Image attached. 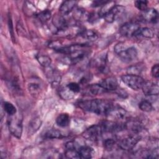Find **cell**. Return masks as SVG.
I'll return each mask as SVG.
<instances>
[{"label": "cell", "mask_w": 159, "mask_h": 159, "mask_svg": "<svg viewBox=\"0 0 159 159\" xmlns=\"http://www.w3.org/2000/svg\"><path fill=\"white\" fill-rule=\"evenodd\" d=\"M78 104L81 109L85 111L93 112L97 115L105 116L108 115L114 106L111 101L102 99L81 101Z\"/></svg>", "instance_id": "1"}, {"label": "cell", "mask_w": 159, "mask_h": 159, "mask_svg": "<svg viewBox=\"0 0 159 159\" xmlns=\"http://www.w3.org/2000/svg\"><path fill=\"white\" fill-rule=\"evenodd\" d=\"M114 52L119 58L124 62H130L135 60L138 52L135 47H126L124 43H119L114 47Z\"/></svg>", "instance_id": "2"}, {"label": "cell", "mask_w": 159, "mask_h": 159, "mask_svg": "<svg viewBox=\"0 0 159 159\" xmlns=\"http://www.w3.org/2000/svg\"><path fill=\"white\" fill-rule=\"evenodd\" d=\"M7 126L10 132L14 137L20 139L22 134V117L21 115L16 113L14 115L9 116Z\"/></svg>", "instance_id": "3"}, {"label": "cell", "mask_w": 159, "mask_h": 159, "mask_svg": "<svg viewBox=\"0 0 159 159\" xmlns=\"http://www.w3.org/2000/svg\"><path fill=\"white\" fill-rule=\"evenodd\" d=\"M86 47V45L70 54L65 55V56L61 58V61L66 65H74L82 61L88 55V52L84 49Z\"/></svg>", "instance_id": "4"}, {"label": "cell", "mask_w": 159, "mask_h": 159, "mask_svg": "<svg viewBox=\"0 0 159 159\" xmlns=\"http://www.w3.org/2000/svg\"><path fill=\"white\" fill-rule=\"evenodd\" d=\"M121 80L122 82L130 88L134 90H139L142 89L145 80L139 75L127 74L121 76Z\"/></svg>", "instance_id": "5"}, {"label": "cell", "mask_w": 159, "mask_h": 159, "mask_svg": "<svg viewBox=\"0 0 159 159\" xmlns=\"http://www.w3.org/2000/svg\"><path fill=\"white\" fill-rule=\"evenodd\" d=\"M141 137L137 134H132L119 140L118 147L123 150L128 151L132 150L140 140Z\"/></svg>", "instance_id": "6"}, {"label": "cell", "mask_w": 159, "mask_h": 159, "mask_svg": "<svg viewBox=\"0 0 159 159\" xmlns=\"http://www.w3.org/2000/svg\"><path fill=\"white\" fill-rule=\"evenodd\" d=\"M104 133H114L125 129V122L116 120H104L99 124Z\"/></svg>", "instance_id": "7"}, {"label": "cell", "mask_w": 159, "mask_h": 159, "mask_svg": "<svg viewBox=\"0 0 159 159\" xmlns=\"http://www.w3.org/2000/svg\"><path fill=\"white\" fill-rule=\"evenodd\" d=\"M103 133L101 125L96 124L93 125L86 129L83 133V136L89 140L96 141L101 137Z\"/></svg>", "instance_id": "8"}, {"label": "cell", "mask_w": 159, "mask_h": 159, "mask_svg": "<svg viewBox=\"0 0 159 159\" xmlns=\"http://www.w3.org/2000/svg\"><path fill=\"white\" fill-rule=\"evenodd\" d=\"M125 10L124 6L120 5H114L112 6L104 15L102 17L108 23H112Z\"/></svg>", "instance_id": "9"}, {"label": "cell", "mask_w": 159, "mask_h": 159, "mask_svg": "<svg viewBox=\"0 0 159 159\" xmlns=\"http://www.w3.org/2000/svg\"><path fill=\"white\" fill-rule=\"evenodd\" d=\"M140 27L136 22H127L122 25L119 29L120 34L124 37H135L137 30Z\"/></svg>", "instance_id": "10"}, {"label": "cell", "mask_w": 159, "mask_h": 159, "mask_svg": "<svg viewBox=\"0 0 159 159\" xmlns=\"http://www.w3.org/2000/svg\"><path fill=\"white\" fill-rule=\"evenodd\" d=\"M107 61V56L106 54H103L94 58L91 62V65L99 72L106 73L108 71Z\"/></svg>", "instance_id": "11"}, {"label": "cell", "mask_w": 159, "mask_h": 159, "mask_svg": "<svg viewBox=\"0 0 159 159\" xmlns=\"http://www.w3.org/2000/svg\"><path fill=\"white\" fill-rule=\"evenodd\" d=\"M125 129L130 131L132 134H138L143 129L142 123L138 119H128L125 122Z\"/></svg>", "instance_id": "12"}, {"label": "cell", "mask_w": 159, "mask_h": 159, "mask_svg": "<svg viewBox=\"0 0 159 159\" xmlns=\"http://www.w3.org/2000/svg\"><path fill=\"white\" fill-rule=\"evenodd\" d=\"M100 86L106 91H115L118 88V81L115 77L110 76L102 80L99 83Z\"/></svg>", "instance_id": "13"}, {"label": "cell", "mask_w": 159, "mask_h": 159, "mask_svg": "<svg viewBox=\"0 0 159 159\" xmlns=\"http://www.w3.org/2000/svg\"><path fill=\"white\" fill-rule=\"evenodd\" d=\"M107 116L111 117L113 119L117 120V121H119L126 119L127 118V112L125 109L122 107L113 106L112 109L111 110Z\"/></svg>", "instance_id": "14"}, {"label": "cell", "mask_w": 159, "mask_h": 159, "mask_svg": "<svg viewBox=\"0 0 159 159\" xmlns=\"http://www.w3.org/2000/svg\"><path fill=\"white\" fill-rule=\"evenodd\" d=\"M142 89L147 96H158L159 92L158 84L151 81H145Z\"/></svg>", "instance_id": "15"}, {"label": "cell", "mask_w": 159, "mask_h": 159, "mask_svg": "<svg viewBox=\"0 0 159 159\" xmlns=\"http://www.w3.org/2000/svg\"><path fill=\"white\" fill-rule=\"evenodd\" d=\"M45 74L48 81L53 85H57L61 81V76L59 73L50 66L45 68Z\"/></svg>", "instance_id": "16"}, {"label": "cell", "mask_w": 159, "mask_h": 159, "mask_svg": "<svg viewBox=\"0 0 159 159\" xmlns=\"http://www.w3.org/2000/svg\"><path fill=\"white\" fill-rule=\"evenodd\" d=\"M143 19L148 22L156 23L158 19V13L155 9L148 8L142 14Z\"/></svg>", "instance_id": "17"}, {"label": "cell", "mask_w": 159, "mask_h": 159, "mask_svg": "<svg viewBox=\"0 0 159 159\" xmlns=\"http://www.w3.org/2000/svg\"><path fill=\"white\" fill-rule=\"evenodd\" d=\"M76 3L77 2L75 1H63L59 7V12L61 15H67L73 11Z\"/></svg>", "instance_id": "18"}, {"label": "cell", "mask_w": 159, "mask_h": 159, "mask_svg": "<svg viewBox=\"0 0 159 159\" xmlns=\"http://www.w3.org/2000/svg\"><path fill=\"white\" fill-rule=\"evenodd\" d=\"M78 152L80 158H91L94 154L93 148L86 145H81L78 149Z\"/></svg>", "instance_id": "19"}, {"label": "cell", "mask_w": 159, "mask_h": 159, "mask_svg": "<svg viewBox=\"0 0 159 159\" xmlns=\"http://www.w3.org/2000/svg\"><path fill=\"white\" fill-rule=\"evenodd\" d=\"M90 13L86 11V9L82 8L76 9L73 12V18L76 20L84 21L88 20Z\"/></svg>", "instance_id": "20"}, {"label": "cell", "mask_w": 159, "mask_h": 159, "mask_svg": "<svg viewBox=\"0 0 159 159\" xmlns=\"http://www.w3.org/2000/svg\"><path fill=\"white\" fill-rule=\"evenodd\" d=\"M42 125V120L39 117H35L32 119L28 126V134L32 135L35 133L40 127Z\"/></svg>", "instance_id": "21"}, {"label": "cell", "mask_w": 159, "mask_h": 159, "mask_svg": "<svg viewBox=\"0 0 159 159\" xmlns=\"http://www.w3.org/2000/svg\"><path fill=\"white\" fill-rule=\"evenodd\" d=\"M43 137L44 139H61L63 137V135L58 129H48L43 134Z\"/></svg>", "instance_id": "22"}, {"label": "cell", "mask_w": 159, "mask_h": 159, "mask_svg": "<svg viewBox=\"0 0 159 159\" xmlns=\"http://www.w3.org/2000/svg\"><path fill=\"white\" fill-rule=\"evenodd\" d=\"M135 37H143L147 39H152L154 37L153 31L149 27H140Z\"/></svg>", "instance_id": "23"}, {"label": "cell", "mask_w": 159, "mask_h": 159, "mask_svg": "<svg viewBox=\"0 0 159 159\" xmlns=\"http://www.w3.org/2000/svg\"><path fill=\"white\" fill-rule=\"evenodd\" d=\"M70 116L66 113H62L58 116L56 119L57 124L61 127H67L70 124Z\"/></svg>", "instance_id": "24"}, {"label": "cell", "mask_w": 159, "mask_h": 159, "mask_svg": "<svg viewBox=\"0 0 159 159\" xmlns=\"http://www.w3.org/2000/svg\"><path fill=\"white\" fill-rule=\"evenodd\" d=\"M80 35L84 39L89 41H95L98 38L96 32L91 29H84L81 32Z\"/></svg>", "instance_id": "25"}, {"label": "cell", "mask_w": 159, "mask_h": 159, "mask_svg": "<svg viewBox=\"0 0 159 159\" xmlns=\"http://www.w3.org/2000/svg\"><path fill=\"white\" fill-rule=\"evenodd\" d=\"M86 90L88 93L93 95H98L106 92V91L102 88L99 84H93L89 85Z\"/></svg>", "instance_id": "26"}, {"label": "cell", "mask_w": 159, "mask_h": 159, "mask_svg": "<svg viewBox=\"0 0 159 159\" xmlns=\"http://www.w3.org/2000/svg\"><path fill=\"white\" fill-rule=\"evenodd\" d=\"M37 60L40 63L41 66L43 67L47 68L50 66V65L52 63V60L50 57L46 55H37L36 56Z\"/></svg>", "instance_id": "27"}, {"label": "cell", "mask_w": 159, "mask_h": 159, "mask_svg": "<svg viewBox=\"0 0 159 159\" xmlns=\"http://www.w3.org/2000/svg\"><path fill=\"white\" fill-rule=\"evenodd\" d=\"M51 17H52V12L48 9L43 10L40 12H39L38 14H37V18L42 23L47 22L50 19Z\"/></svg>", "instance_id": "28"}, {"label": "cell", "mask_w": 159, "mask_h": 159, "mask_svg": "<svg viewBox=\"0 0 159 159\" xmlns=\"http://www.w3.org/2000/svg\"><path fill=\"white\" fill-rule=\"evenodd\" d=\"M144 68L142 65L140 64H135L134 65H132L127 68V73L130 75H135L140 76V74L143 71Z\"/></svg>", "instance_id": "29"}, {"label": "cell", "mask_w": 159, "mask_h": 159, "mask_svg": "<svg viewBox=\"0 0 159 159\" xmlns=\"http://www.w3.org/2000/svg\"><path fill=\"white\" fill-rule=\"evenodd\" d=\"M28 89L32 96H37L41 89L40 84L37 82H31L28 84Z\"/></svg>", "instance_id": "30"}, {"label": "cell", "mask_w": 159, "mask_h": 159, "mask_svg": "<svg viewBox=\"0 0 159 159\" xmlns=\"http://www.w3.org/2000/svg\"><path fill=\"white\" fill-rule=\"evenodd\" d=\"M65 155L68 158H80L78 150L74 147L66 148Z\"/></svg>", "instance_id": "31"}, {"label": "cell", "mask_w": 159, "mask_h": 159, "mask_svg": "<svg viewBox=\"0 0 159 159\" xmlns=\"http://www.w3.org/2000/svg\"><path fill=\"white\" fill-rule=\"evenodd\" d=\"M139 109L144 112H150L153 110V106L150 101L147 99L141 101L139 104Z\"/></svg>", "instance_id": "32"}, {"label": "cell", "mask_w": 159, "mask_h": 159, "mask_svg": "<svg viewBox=\"0 0 159 159\" xmlns=\"http://www.w3.org/2000/svg\"><path fill=\"white\" fill-rule=\"evenodd\" d=\"M3 109L8 116H12L17 113L16 107L9 102H4L3 103Z\"/></svg>", "instance_id": "33"}, {"label": "cell", "mask_w": 159, "mask_h": 159, "mask_svg": "<svg viewBox=\"0 0 159 159\" xmlns=\"http://www.w3.org/2000/svg\"><path fill=\"white\" fill-rule=\"evenodd\" d=\"M75 93H74L72 91H71L70 90H69L66 87L65 88L61 89L59 91L60 96L61 97V98H63V99H65V100H68V99H72L75 96Z\"/></svg>", "instance_id": "34"}, {"label": "cell", "mask_w": 159, "mask_h": 159, "mask_svg": "<svg viewBox=\"0 0 159 159\" xmlns=\"http://www.w3.org/2000/svg\"><path fill=\"white\" fill-rule=\"evenodd\" d=\"M43 157L47 158H61L60 153L55 149H48L43 153Z\"/></svg>", "instance_id": "35"}, {"label": "cell", "mask_w": 159, "mask_h": 159, "mask_svg": "<svg viewBox=\"0 0 159 159\" xmlns=\"http://www.w3.org/2000/svg\"><path fill=\"white\" fill-rule=\"evenodd\" d=\"M116 143V141L113 138H108L104 140L103 144L104 148L107 150H111Z\"/></svg>", "instance_id": "36"}, {"label": "cell", "mask_w": 159, "mask_h": 159, "mask_svg": "<svg viewBox=\"0 0 159 159\" xmlns=\"http://www.w3.org/2000/svg\"><path fill=\"white\" fill-rule=\"evenodd\" d=\"M135 7L141 11H145L148 9V1H135Z\"/></svg>", "instance_id": "37"}, {"label": "cell", "mask_w": 159, "mask_h": 159, "mask_svg": "<svg viewBox=\"0 0 159 159\" xmlns=\"http://www.w3.org/2000/svg\"><path fill=\"white\" fill-rule=\"evenodd\" d=\"M69 90L72 91L74 93H77L80 91L81 88L78 83L75 82H71L68 83L66 86Z\"/></svg>", "instance_id": "38"}, {"label": "cell", "mask_w": 159, "mask_h": 159, "mask_svg": "<svg viewBox=\"0 0 159 159\" xmlns=\"http://www.w3.org/2000/svg\"><path fill=\"white\" fill-rule=\"evenodd\" d=\"M8 27H9L10 35H11V38H12V40L14 41L15 38H14V30H13V25H12V21L11 16L10 14L8 15Z\"/></svg>", "instance_id": "39"}, {"label": "cell", "mask_w": 159, "mask_h": 159, "mask_svg": "<svg viewBox=\"0 0 159 159\" xmlns=\"http://www.w3.org/2000/svg\"><path fill=\"white\" fill-rule=\"evenodd\" d=\"M151 73L154 78H158L159 76V66L158 64L154 65L151 70Z\"/></svg>", "instance_id": "40"}, {"label": "cell", "mask_w": 159, "mask_h": 159, "mask_svg": "<svg viewBox=\"0 0 159 159\" xmlns=\"http://www.w3.org/2000/svg\"><path fill=\"white\" fill-rule=\"evenodd\" d=\"M108 1H93V4H92V6H93V7H98V6H103L104 4H105Z\"/></svg>", "instance_id": "41"}]
</instances>
